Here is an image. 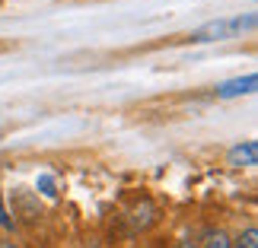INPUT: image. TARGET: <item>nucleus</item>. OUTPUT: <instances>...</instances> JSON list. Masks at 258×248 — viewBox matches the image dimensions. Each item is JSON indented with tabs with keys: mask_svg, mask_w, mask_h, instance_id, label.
I'll list each match as a JSON object with an SVG mask.
<instances>
[{
	"mask_svg": "<svg viewBox=\"0 0 258 248\" xmlns=\"http://www.w3.org/2000/svg\"><path fill=\"white\" fill-rule=\"evenodd\" d=\"M255 29V13H245V16H230V19H211V23L198 26L191 35V42H223V38H233V35H242Z\"/></svg>",
	"mask_w": 258,
	"mask_h": 248,
	"instance_id": "obj_1",
	"label": "nucleus"
},
{
	"mask_svg": "<svg viewBox=\"0 0 258 248\" xmlns=\"http://www.w3.org/2000/svg\"><path fill=\"white\" fill-rule=\"evenodd\" d=\"M178 248H201V245H191V242H185V245H178Z\"/></svg>",
	"mask_w": 258,
	"mask_h": 248,
	"instance_id": "obj_8",
	"label": "nucleus"
},
{
	"mask_svg": "<svg viewBox=\"0 0 258 248\" xmlns=\"http://www.w3.org/2000/svg\"><path fill=\"white\" fill-rule=\"evenodd\" d=\"M35 188H38L45 197H57V185H54L51 175H38V178H35Z\"/></svg>",
	"mask_w": 258,
	"mask_h": 248,
	"instance_id": "obj_6",
	"label": "nucleus"
},
{
	"mask_svg": "<svg viewBox=\"0 0 258 248\" xmlns=\"http://www.w3.org/2000/svg\"><path fill=\"white\" fill-rule=\"evenodd\" d=\"M233 248H258V229L255 226H249L239 239H233Z\"/></svg>",
	"mask_w": 258,
	"mask_h": 248,
	"instance_id": "obj_5",
	"label": "nucleus"
},
{
	"mask_svg": "<svg viewBox=\"0 0 258 248\" xmlns=\"http://www.w3.org/2000/svg\"><path fill=\"white\" fill-rule=\"evenodd\" d=\"M226 162L236 166V169H242V166H255L258 162V143L255 140H242V143H236L230 153H226Z\"/></svg>",
	"mask_w": 258,
	"mask_h": 248,
	"instance_id": "obj_3",
	"label": "nucleus"
},
{
	"mask_svg": "<svg viewBox=\"0 0 258 248\" xmlns=\"http://www.w3.org/2000/svg\"><path fill=\"white\" fill-rule=\"evenodd\" d=\"M0 248H19V245H13V242H0Z\"/></svg>",
	"mask_w": 258,
	"mask_h": 248,
	"instance_id": "obj_7",
	"label": "nucleus"
},
{
	"mask_svg": "<svg viewBox=\"0 0 258 248\" xmlns=\"http://www.w3.org/2000/svg\"><path fill=\"white\" fill-rule=\"evenodd\" d=\"M255 86H258V76H255V73H245V76H236V80L217 83V96H220V99L249 96V93H255Z\"/></svg>",
	"mask_w": 258,
	"mask_h": 248,
	"instance_id": "obj_2",
	"label": "nucleus"
},
{
	"mask_svg": "<svg viewBox=\"0 0 258 248\" xmlns=\"http://www.w3.org/2000/svg\"><path fill=\"white\" fill-rule=\"evenodd\" d=\"M201 248H233V239H230V235H226L223 229H211Z\"/></svg>",
	"mask_w": 258,
	"mask_h": 248,
	"instance_id": "obj_4",
	"label": "nucleus"
}]
</instances>
